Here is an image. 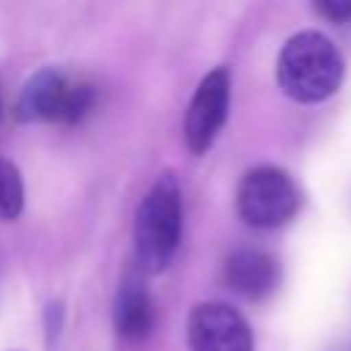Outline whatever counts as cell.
Instances as JSON below:
<instances>
[{"label":"cell","instance_id":"cell-5","mask_svg":"<svg viewBox=\"0 0 351 351\" xmlns=\"http://www.w3.org/2000/svg\"><path fill=\"white\" fill-rule=\"evenodd\" d=\"M228 107H230V74L228 69L219 66L200 80L184 115V140L192 154H206L214 145L219 129L225 126Z\"/></svg>","mask_w":351,"mask_h":351},{"label":"cell","instance_id":"cell-6","mask_svg":"<svg viewBox=\"0 0 351 351\" xmlns=\"http://www.w3.org/2000/svg\"><path fill=\"white\" fill-rule=\"evenodd\" d=\"M189 351H252V332L230 304H197L186 324Z\"/></svg>","mask_w":351,"mask_h":351},{"label":"cell","instance_id":"cell-2","mask_svg":"<svg viewBox=\"0 0 351 351\" xmlns=\"http://www.w3.org/2000/svg\"><path fill=\"white\" fill-rule=\"evenodd\" d=\"M181 241V186L173 173H162L134 214V255L143 271L159 274L170 266Z\"/></svg>","mask_w":351,"mask_h":351},{"label":"cell","instance_id":"cell-7","mask_svg":"<svg viewBox=\"0 0 351 351\" xmlns=\"http://www.w3.org/2000/svg\"><path fill=\"white\" fill-rule=\"evenodd\" d=\"M225 282L244 299H266L280 285V266L269 252L241 247L225 261Z\"/></svg>","mask_w":351,"mask_h":351},{"label":"cell","instance_id":"cell-8","mask_svg":"<svg viewBox=\"0 0 351 351\" xmlns=\"http://www.w3.org/2000/svg\"><path fill=\"white\" fill-rule=\"evenodd\" d=\"M112 318H115V332L123 340H145L154 329V302L148 288L143 285V280L137 274H129L118 293H115V307H112Z\"/></svg>","mask_w":351,"mask_h":351},{"label":"cell","instance_id":"cell-3","mask_svg":"<svg viewBox=\"0 0 351 351\" xmlns=\"http://www.w3.org/2000/svg\"><path fill=\"white\" fill-rule=\"evenodd\" d=\"M236 206L247 225L280 228L299 211V189L293 178L280 167H252L239 184Z\"/></svg>","mask_w":351,"mask_h":351},{"label":"cell","instance_id":"cell-1","mask_svg":"<svg viewBox=\"0 0 351 351\" xmlns=\"http://www.w3.org/2000/svg\"><path fill=\"white\" fill-rule=\"evenodd\" d=\"M277 82L285 96L302 104L329 99L343 82L340 49L318 30L291 36L277 58Z\"/></svg>","mask_w":351,"mask_h":351},{"label":"cell","instance_id":"cell-10","mask_svg":"<svg viewBox=\"0 0 351 351\" xmlns=\"http://www.w3.org/2000/svg\"><path fill=\"white\" fill-rule=\"evenodd\" d=\"M315 11L332 22H346L351 16V0H326V3H315Z\"/></svg>","mask_w":351,"mask_h":351},{"label":"cell","instance_id":"cell-9","mask_svg":"<svg viewBox=\"0 0 351 351\" xmlns=\"http://www.w3.org/2000/svg\"><path fill=\"white\" fill-rule=\"evenodd\" d=\"M25 203V186L22 176L14 162L0 159V219H14L19 217Z\"/></svg>","mask_w":351,"mask_h":351},{"label":"cell","instance_id":"cell-4","mask_svg":"<svg viewBox=\"0 0 351 351\" xmlns=\"http://www.w3.org/2000/svg\"><path fill=\"white\" fill-rule=\"evenodd\" d=\"M93 104V93L88 85H71L63 74L44 69L33 74L14 104V115L22 123H38V121H63L74 123L80 121Z\"/></svg>","mask_w":351,"mask_h":351}]
</instances>
